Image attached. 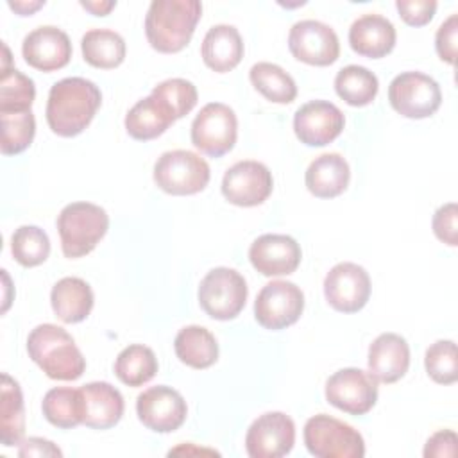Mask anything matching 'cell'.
<instances>
[{
    "label": "cell",
    "instance_id": "6",
    "mask_svg": "<svg viewBox=\"0 0 458 458\" xmlns=\"http://www.w3.org/2000/svg\"><path fill=\"white\" fill-rule=\"evenodd\" d=\"M249 288L240 272L229 267L209 270L199 284V304L215 320H231L247 302Z\"/></svg>",
    "mask_w": 458,
    "mask_h": 458
},
{
    "label": "cell",
    "instance_id": "24",
    "mask_svg": "<svg viewBox=\"0 0 458 458\" xmlns=\"http://www.w3.org/2000/svg\"><path fill=\"white\" fill-rule=\"evenodd\" d=\"M351 179L349 163L338 152L315 157L304 175L306 188L318 199H333L345 191Z\"/></svg>",
    "mask_w": 458,
    "mask_h": 458
},
{
    "label": "cell",
    "instance_id": "11",
    "mask_svg": "<svg viewBox=\"0 0 458 458\" xmlns=\"http://www.w3.org/2000/svg\"><path fill=\"white\" fill-rule=\"evenodd\" d=\"M326 399L349 415H365L377 401V381L361 369H340L326 381Z\"/></svg>",
    "mask_w": 458,
    "mask_h": 458
},
{
    "label": "cell",
    "instance_id": "20",
    "mask_svg": "<svg viewBox=\"0 0 458 458\" xmlns=\"http://www.w3.org/2000/svg\"><path fill=\"white\" fill-rule=\"evenodd\" d=\"M369 372L376 381L395 383L410 367L408 342L397 333H381L369 347Z\"/></svg>",
    "mask_w": 458,
    "mask_h": 458
},
{
    "label": "cell",
    "instance_id": "42",
    "mask_svg": "<svg viewBox=\"0 0 458 458\" xmlns=\"http://www.w3.org/2000/svg\"><path fill=\"white\" fill-rule=\"evenodd\" d=\"M456 454V433L453 429H440L435 435H431L424 447V456H449L453 458Z\"/></svg>",
    "mask_w": 458,
    "mask_h": 458
},
{
    "label": "cell",
    "instance_id": "4",
    "mask_svg": "<svg viewBox=\"0 0 458 458\" xmlns=\"http://www.w3.org/2000/svg\"><path fill=\"white\" fill-rule=\"evenodd\" d=\"M109 216L104 208L91 202H72L57 216L61 249L66 258L89 254L106 236Z\"/></svg>",
    "mask_w": 458,
    "mask_h": 458
},
{
    "label": "cell",
    "instance_id": "7",
    "mask_svg": "<svg viewBox=\"0 0 458 458\" xmlns=\"http://www.w3.org/2000/svg\"><path fill=\"white\" fill-rule=\"evenodd\" d=\"M209 165L191 150H168L154 165V181L157 188L170 195H193L209 182Z\"/></svg>",
    "mask_w": 458,
    "mask_h": 458
},
{
    "label": "cell",
    "instance_id": "2",
    "mask_svg": "<svg viewBox=\"0 0 458 458\" xmlns=\"http://www.w3.org/2000/svg\"><path fill=\"white\" fill-rule=\"evenodd\" d=\"M202 16L199 0H154L145 16V36L161 54L181 52Z\"/></svg>",
    "mask_w": 458,
    "mask_h": 458
},
{
    "label": "cell",
    "instance_id": "27",
    "mask_svg": "<svg viewBox=\"0 0 458 458\" xmlns=\"http://www.w3.org/2000/svg\"><path fill=\"white\" fill-rule=\"evenodd\" d=\"M174 349L177 358L191 369H208L218 360L216 338L202 326L182 327L174 340Z\"/></svg>",
    "mask_w": 458,
    "mask_h": 458
},
{
    "label": "cell",
    "instance_id": "43",
    "mask_svg": "<svg viewBox=\"0 0 458 458\" xmlns=\"http://www.w3.org/2000/svg\"><path fill=\"white\" fill-rule=\"evenodd\" d=\"M20 449L18 454L20 456H61V449L54 445V442L45 440V438H38V437H30L27 440L20 442Z\"/></svg>",
    "mask_w": 458,
    "mask_h": 458
},
{
    "label": "cell",
    "instance_id": "23",
    "mask_svg": "<svg viewBox=\"0 0 458 458\" xmlns=\"http://www.w3.org/2000/svg\"><path fill=\"white\" fill-rule=\"evenodd\" d=\"M202 61L216 73L236 68L243 57V39L233 25H213L202 39Z\"/></svg>",
    "mask_w": 458,
    "mask_h": 458
},
{
    "label": "cell",
    "instance_id": "10",
    "mask_svg": "<svg viewBox=\"0 0 458 458\" xmlns=\"http://www.w3.org/2000/svg\"><path fill=\"white\" fill-rule=\"evenodd\" d=\"M304 310L302 290L290 281L267 283L254 302V317L258 324L270 331L284 329L299 320Z\"/></svg>",
    "mask_w": 458,
    "mask_h": 458
},
{
    "label": "cell",
    "instance_id": "34",
    "mask_svg": "<svg viewBox=\"0 0 458 458\" xmlns=\"http://www.w3.org/2000/svg\"><path fill=\"white\" fill-rule=\"evenodd\" d=\"M36 97L34 81L16 68L2 66L0 113L29 111Z\"/></svg>",
    "mask_w": 458,
    "mask_h": 458
},
{
    "label": "cell",
    "instance_id": "25",
    "mask_svg": "<svg viewBox=\"0 0 458 458\" xmlns=\"http://www.w3.org/2000/svg\"><path fill=\"white\" fill-rule=\"evenodd\" d=\"M91 286L81 277L59 279L50 293V302L55 317L64 324L82 322L93 308Z\"/></svg>",
    "mask_w": 458,
    "mask_h": 458
},
{
    "label": "cell",
    "instance_id": "45",
    "mask_svg": "<svg viewBox=\"0 0 458 458\" xmlns=\"http://www.w3.org/2000/svg\"><path fill=\"white\" fill-rule=\"evenodd\" d=\"M43 5H45L43 0H38V2H9V7L14 9L20 16H29Z\"/></svg>",
    "mask_w": 458,
    "mask_h": 458
},
{
    "label": "cell",
    "instance_id": "37",
    "mask_svg": "<svg viewBox=\"0 0 458 458\" xmlns=\"http://www.w3.org/2000/svg\"><path fill=\"white\" fill-rule=\"evenodd\" d=\"M428 376L438 385H453L458 379L456 344L453 340H437L424 356Z\"/></svg>",
    "mask_w": 458,
    "mask_h": 458
},
{
    "label": "cell",
    "instance_id": "35",
    "mask_svg": "<svg viewBox=\"0 0 458 458\" xmlns=\"http://www.w3.org/2000/svg\"><path fill=\"white\" fill-rule=\"evenodd\" d=\"M2 120V154L14 156L30 147L36 134V118L32 111L0 113Z\"/></svg>",
    "mask_w": 458,
    "mask_h": 458
},
{
    "label": "cell",
    "instance_id": "1",
    "mask_svg": "<svg viewBox=\"0 0 458 458\" xmlns=\"http://www.w3.org/2000/svg\"><path fill=\"white\" fill-rule=\"evenodd\" d=\"M100 102L102 93L95 82L84 77L61 79L48 93L47 123L57 136H77L91 123Z\"/></svg>",
    "mask_w": 458,
    "mask_h": 458
},
{
    "label": "cell",
    "instance_id": "17",
    "mask_svg": "<svg viewBox=\"0 0 458 458\" xmlns=\"http://www.w3.org/2000/svg\"><path fill=\"white\" fill-rule=\"evenodd\" d=\"M344 125V113L327 100L306 102L293 114L295 136L308 147H324L331 143L340 136Z\"/></svg>",
    "mask_w": 458,
    "mask_h": 458
},
{
    "label": "cell",
    "instance_id": "15",
    "mask_svg": "<svg viewBox=\"0 0 458 458\" xmlns=\"http://www.w3.org/2000/svg\"><path fill=\"white\" fill-rule=\"evenodd\" d=\"M295 444V424L283 411L259 415L247 429L245 449L250 458H281Z\"/></svg>",
    "mask_w": 458,
    "mask_h": 458
},
{
    "label": "cell",
    "instance_id": "19",
    "mask_svg": "<svg viewBox=\"0 0 458 458\" xmlns=\"http://www.w3.org/2000/svg\"><path fill=\"white\" fill-rule=\"evenodd\" d=\"M301 256V245L288 234H261L249 249L252 267L267 277L293 274Z\"/></svg>",
    "mask_w": 458,
    "mask_h": 458
},
{
    "label": "cell",
    "instance_id": "14",
    "mask_svg": "<svg viewBox=\"0 0 458 458\" xmlns=\"http://www.w3.org/2000/svg\"><path fill=\"white\" fill-rule=\"evenodd\" d=\"M274 179L270 170L259 161H238L222 179V195L234 206L252 208L263 204L272 193Z\"/></svg>",
    "mask_w": 458,
    "mask_h": 458
},
{
    "label": "cell",
    "instance_id": "39",
    "mask_svg": "<svg viewBox=\"0 0 458 458\" xmlns=\"http://www.w3.org/2000/svg\"><path fill=\"white\" fill-rule=\"evenodd\" d=\"M456 216H458V209L454 202L444 204L440 206L435 215H433V233L435 236L447 243L449 247H456L458 245V229H456Z\"/></svg>",
    "mask_w": 458,
    "mask_h": 458
},
{
    "label": "cell",
    "instance_id": "28",
    "mask_svg": "<svg viewBox=\"0 0 458 458\" xmlns=\"http://www.w3.org/2000/svg\"><path fill=\"white\" fill-rule=\"evenodd\" d=\"M0 399V440L2 445L13 447L25 433V410L21 388L9 374H2Z\"/></svg>",
    "mask_w": 458,
    "mask_h": 458
},
{
    "label": "cell",
    "instance_id": "31",
    "mask_svg": "<svg viewBox=\"0 0 458 458\" xmlns=\"http://www.w3.org/2000/svg\"><path fill=\"white\" fill-rule=\"evenodd\" d=\"M379 89L377 77L365 66L349 64L344 66L335 77L336 95L354 107L369 106Z\"/></svg>",
    "mask_w": 458,
    "mask_h": 458
},
{
    "label": "cell",
    "instance_id": "44",
    "mask_svg": "<svg viewBox=\"0 0 458 458\" xmlns=\"http://www.w3.org/2000/svg\"><path fill=\"white\" fill-rule=\"evenodd\" d=\"M81 5L95 16H106L111 9H114L116 2H81Z\"/></svg>",
    "mask_w": 458,
    "mask_h": 458
},
{
    "label": "cell",
    "instance_id": "33",
    "mask_svg": "<svg viewBox=\"0 0 458 458\" xmlns=\"http://www.w3.org/2000/svg\"><path fill=\"white\" fill-rule=\"evenodd\" d=\"M249 79L270 102L290 104L297 97V86L292 75L274 63H256L249 72Z\"/></svg>",
    "mask_w": 458,
    "mask_h": 458
},
{
    "label": "cell",
    "instance_id": "40",
    "mask_svg": "<svg viewBox=\"0 0 458 458\" xmlns=\"http://www.w3.org/2000/svg\"><path fill=\"white\" fill-rule=\"evenodd\" d=\"M395 7L406 25L422 27L429 23L437 11L435 0H397Z\"/></svg>",
    "mask_w": 458,
    "mask_h": 458
},
{
    "label": "cell",
    "instance_id": "36",
    "mask_svg": "<svg viewBox=\"0 0 458 458\" xmlns=\"http://www.w3.org/2000/svg\"><path fill=\"white\" fill-rule=\"evenodd\" d=\"M13 258L23 267H38L50 254L48 234L38 225H21L11 236Z\"/></svg>",
    "mask_w": 458,
    "mask_h": 458
},
{
    "label": "cell",
    "instance_id": "8",
    "mask_svg": "<svg viewBox=\"0 0 458 458\" xmlns=\"http://www.w3.org/2000/svg\"><path fill=\"white\" fill-rule=\"evenodd\" d=\"M390 106L403 116L420 120L437 113L442 104L438 82L422 72H403L388 86Z\"/></svg>",
    "mask_w": 458,
    "mask_h": 458
},
{
    "label": "cell",
    "instance_id": "9",
    "mask_svg": "<svg viewBox=\"0 0 458 458\" xmlns=\"http://www.w3.org/2000/svg\"><path fill=\"white\" fill-rule=\"evenodd\" d=\"M236 136V114L222 102L206 104L191 122V143L211 157H222L233 150Z\"/></svg>",
    "mask_w": 458,
    "mask_h": 458
},
{
    "label": "cell",
    "instance_id": "3",
    "mask_svg": "<svg viewBox=\"0 0 458 458\" xmlns=\"http://www.w3.org/2000/svg\"><path fill=\"white\" fill-rule=\"evenodd\" d=\"M30 360L52 379L73 381L86 370V360L72 335L55 324L36 326L27 338Z\"/></svg>",
    "mask_w": 458,
    "mask_h": 458
},
{
    "label": "cell",
    "instance_id": "29",
    "mask_svg": "<svg viewBox=\"0 0 458 458\" xmlns=\"http://www.w3.org/2000/svg\"><path fill=\"white\" fill-rule=\"evenodd\" d=\"M82 57L88 64L102 70L116 68L125 59V41L111 29H91L81 39Z\"/></svg>",
    "mask_w": 458,
    "mask_h": 458
},
{
    "label": "cell",
    "instance_id": "13",
    "mask_svg": "<svg viewBox=\"0 0 458 458\" xmlns=\"http://www.w3.org/2000/svg\"><path fill=\"white\" fill-rule=\"evenodd\" d=\"M288 48L297 61L311 66H329L340 55L336 32L318 20H301L288 34Z\"/></svg>",
    "mask_w": 458,
    "mask_h": 458
},
{
    "label": "cell",
    "instance_id": "38",
    "mask_svg": "<svg viewBox=\"0 0 458 458\" xmlns=\"http://www.w3.org/2000/svg\"><path fill=\"white\" fill-rule=\"evenodd\" d=\"M150 95H154L166 106L174 120L186 116L195 107L199 97L193 82L186 79H166L159 82Z\"/></svg>",
    "mask_w": 458,
    "mask_h": 458
},
{
    "label": "cell",
    "instance_id": "21",
    "mask_svg": "<svg viewBox=\"0 0 458 458\" xmlns=\"http://www.w3.org/2000/svg\"><path fill=\"white\" fill-rule=\"evenodd\" d=\"M395 27L381 14H363L352 21L349 29L351 48L363 57L379 59L390 54L395 47Z\"/></svg>",
    "mask_w": 458,
    "mask_h": 458
},
{
    "label": "cell",
    "instance_id": "41",
    "mask_svg": "<svg viewBox=\"0 0 458 458\" xmlns=\"http://www.w3.org/2000/svg\"><path fill=\"white\" fill-rule=\"evenodd\" d=\"M456 39H458V14H451L437 30L435 48L442 61L454 64L456 61Z\"/></svg>",
    "mask_w": 458,
    "mask_h": 458
},
{
    "label": "cell",
    "instance_id": "18",
    "mask_svg": "<svg viewBox=\"0 0 458 458\" xmlns=\"http://www.w3.org/2000/svg\"><path fill=\"white\" fill-rule=\"evenodd\" d=\"M21 54L29 66L39 72H55L70 63L72 43L64 30L43 25L23 38Z\"/></svg>",
    "mask_w": 458,
    "mask_h": 458
},
{
    "label": "cell",
    "instance_id": "30",
    "mask_svg": "<svg viewBox=\"0 0 458 458\" xmlns=\"http://www.w3.org/2000/svg\"><path fill=\"white\" fill-rule=\"evenodd\" d=\"M45 419L61 429H72L82 424L84 404L81 388L72 386H55L50 388L41 403Z\"/></svg>",
    "mask_w": 458,
    "mask_h": 458
},
{
    "label": "cell",
    "instance_id": "26",
    "mask_svg": "<svg viewBox=\"0 0 458 458\" xmlns=\"http://www.w3.org/2000/svg\"><path fill=\"white\" fill-rule=\"evenodd\" d=\"M174 122L175 120L166 106L154 95H148L129 109L125 116V131L138 141H148L161 136Z\"/></svg>",
    "mask_w": 458,
    "mask_h": 458
},
{
    "label": "cell",
    "instance_id": "32",
    "mask_svg": "<svg viewBox=\"0 0 458 458\" xmlns=\"http://www.w3.org/2000/svg\"><path fill=\"white\" fill-rule=\"evenodd\" d=\"M157 372V358L154 351L141 344H132L120 351L114 360V374L127 386H141Z\"/></svg>",
    "mask_w": 458,
    "mask_h": 458
},
{
    "label": "cell",
    "instance_id": "22",
    "mask_svg": "<svg viewBox=\"0 0 458 458\" xmlns=\"http://www.w3.org/2000/svg\"><path fill=\"white\" fill-rule=\"evenodd\" d=\"M84 415L82 424L91 429H109L116 426L123 415L122 394L106 381H93L81 386Z\"/></svg>",
    "mask_w": 458,
    "mask_h": 458
},
{
    "label": "cell",
    "instance_id": "5",
    "mask_svg": "<svg viewBox=\"0 0 458 458\" xmlns=\"http://www.w3.org/2000/svg\"><path fill=\"white\" fill-rule=\"evenodd\" d=\"M304 444L310 454L317 458H361L365 454L361 433L326 413L306 420Z\"/></svg>",
    "mask_w": 458,
    "mask_h": 458
},
{
    "label": "cell",
    "instance_id": "16",
    "mask_svg": "<svg viewBox=\"0 0 458 458\" xmlns=\"http://www.w3.org/2000/svg\"><path fill=\"white\" fill-rule=\"evenodd\" d=\"M324 295L333 310L356 313L369 302L370 277L367 270L356 263H338L324 279Z\"/></svg>",
    "mask_w": 458,
    "mask_h": 458
},
{
    "label": "cell",
    "instance_id": "12",
    "mask_svg": "<svg viewBox=\"0 0 458 458\" xmlns=\"http://www.w3.org/2000/svg\"><path fill=\"white\" fill-rule=\"evenodd\" d=\"M140 422L156 433H172L179 429L188 415L184 397L166 385L143 390L136 399Z\"/></svg>",
    "mask_w": 458,
    "mask_h": 458
}]
</instances>
